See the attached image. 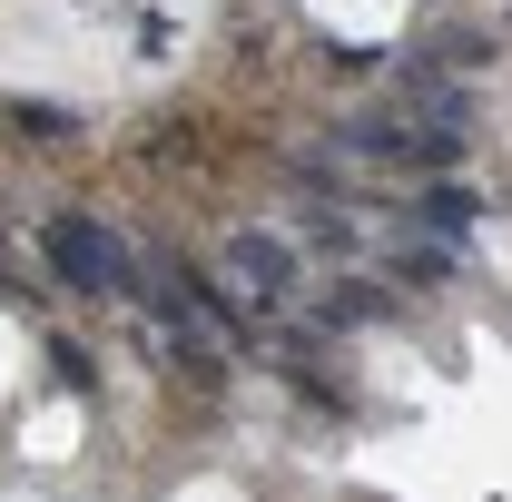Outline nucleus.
Masks as SVG:
<instances>
[{"label": "nucleus", "instance_id": "f03ea898", "mask_svg": "<svg viewBox=\"0 0 512 502\" xmlns=\"http://www.w3.org/2000/svg\"><path fill=\"white\" fill-rule=\"evenodd\" d=\"M227 266H237V286H247L256 306H286V296H296V256L276 247V237H256V227L227 237Z\"/></svg>", "mask_w": 512, "mask_h": 502}, {"label": "nucleus", "instance_id": "20e7f679", "mask_svg": "<svg viewBox=\"0 0 512 502\" xmlns=\"http://www.w3.org/2000/svg\"><path fill=\"white\" fill-rule=\"evenodd\" d=\"M473 217H483V207H473L463 188H434V197H424V227H434V237H463Z\"/></svg>", "mask_w": 512, "mask_h": 502}, {"label": "nucleus", "instance_id": "f257e3e1", "mask_svg": "<svg viewBox=\"0 0 512 502\" xmlns=\"http://www.w3.org/2000/svg\"><path fill=\"white\" fill-rule=\"evenodd\" d=\"M40 247H50V266H60L79 296H128V286H138V256H128V237L109 217H79V207H69V217H50Z\"/></svg>", "mask_w": 512, "mask_h": 502}, {"label": "nucleus", "instance_id": "7ed1b4c3", "mask_svg": "<svg viewBox=\"0 0 512 502\" xmlns=\"http://www.w3.org/2000/svg\"><path fill=\"white\" fill-rule=\"evenodd\" d=\"M384 315H394V296H384V286H365V276H335L325 325H384Z\"/></svg>", "mask_w": 512, "mask_h": 502}]
</instances>
